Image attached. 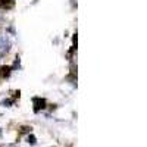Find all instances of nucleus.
Instances as JSON below:
<instances>
[{
    "label": "nucleus",
    "mask_w": 147,
    "mask_h": 147,
    "mask_svg": "<svg viewBox=\"0 0 147 147\" xmlns=\"http://www.w3.org/2000/svg\"><path fill=\"white\" fill-rule=\"evenodd\" d=\"M46 107V100L44 99H34V110L38 112V110Z\"/></svg>",
    "instance_id": "f257e3e1"
},
{
    "label": "nucleus",
    "mask_w": 147,
    "mask_h": 147,
    "mask_svg": "<svg viewBox=\"0 0 147 147\" xmlns=\"http://www.w3.org/2000/svg\"><path fill=\"white\" fill-rule=\"evenodd\" d=\"M0 6H2V9H12L15 6V0H0Z\"/></svg>",
    "instance_id": "f03ea898"
},
{
    "label": "nucleus",
    "mask_w": 147,
    "mask_h": 147,
    "mask_svg": "<svg viewBox=\"0 0 147 147\" xmlns=\"http://www.w3.org/2000/svg\"><path fill=\"white\" fill-rule=\"evenodd\" d=\"M10 66H2L0 68V78H6L9 77V74H10Z\"/></svg>",
    "instance_id": "7ed1b4c3"
},
{
    "label": "nucleus",
    "mask_w": 147,
    "mask_h": 147,
    "mask_svg": "<svg viewBox=\"0 0 147 147\" xmlns=\"http://www.w3.org/2000/svg\"><path fill=\"white\" fill-rule=\"evenodd\" d=\"M28 143L35 144V137H34V136H30V137H28Z\"/></svg>",
    "instance_id": "20e7f679"
},
{
    "label": "nucleus",
    "mask_w": 147,
    "mask_h": 147,
    "mask_svg": "<svg viewBox=\"0 0 147 147\" xmlns=\"http://www.w3.org/2000/svg\"><path fill=\"white\" fill-rule=\"evenodd\" d=\"M30 129L31 128H28V127H22L21 128V132H30Z\"/></svg>",
    "instance_id": "39448f33"
}]
</instances>
